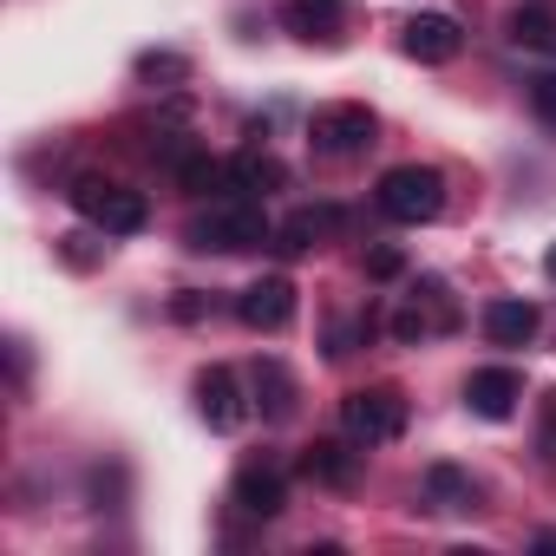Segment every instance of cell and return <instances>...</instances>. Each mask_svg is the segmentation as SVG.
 I'll list each match as a JSON object with an SVG mask.
<instances>
[{
    "label": "cell",
    "mask_w": 556,
    "mask_h": 556,
    "mask_svg": "<svg viewBox=\"0 0 556 556\" xmlns=\"http://www.w3.org/2000/svg\"><path fill=\"white\" fill-rule=\"evenodd\" d=\"M190 73V60H177V53H144L138 60V79H184Z\"/></svg>",
    "instance_id": "obj_22"
},
{
    "label": "cell",
    "mask_w": 556,
    "mask_h": 556,
    "mask_svg": "<svg viewBox=\"0 0 556 556\" xmlns=\"http://www.w3.org/2000/svg\"><path fill=\"white\" fill-rule=\"evenodd\" d=\"M341 432L354 445H387L406 432V393L400 387H361L341 400Z\"/></svg>",
    "instance_id": "obj_3"
},
{
    "label": "cell",
    "mask_w": 556,
    "mask_h": 556,
    "mask_svg": "<svg viewBox=\"0 0 556 556\" xmlns=\"http://www.w3.org/2000/svg\"><path fill=\"white\" fill-rule=\"evenodd\" d=\"M543 268H549V275H556V242H549V255H543Z\"/></svg>",
    "instance_id": "obj_26"
},
{
    "label": "cell",
    "mask_w": 556,
    "mask_h": 556,
    "mask_svg": "<svg viewBox=\"0 0 556 556\" xmlns=\"http://www.w3.org/2000/svg\"><path fill=\"white\" fill-rule=\"evenodd\" d=\"M229 177H236V190H262V197L289 184V170L275 164L268 151H242V157H229Z\"/></svg>",
    "instance_id": "obj_18"
},
{
    "label": "cell",
    "mask_w": 556,
    "mask_h": 556,
    "mask_svg": "<svg viewBox=\"0 0 556 556\" xmlns=\"http://www.w3.org/2000/svg\"><path fill=\"white\" fill-rule=\"evenodd\" d=\"M255 400H262V413L282 426V419H295V374L282 367V361H255Z\"/></svg>",
    "instance_id": "obj_13"
},
{
    "label": "cell",
    "mask_w": 556,
    "mask_h": 556,
    "mask_svg": "<svg viewBox=\"0 0 556 556\" xmlns=\"http://www.w3.org/2000/svg\"><path fill=\"white\" fill-rule=\"evenodd\" d=\"M197 413H203L210 432H236L249 419V400H242V387H236L229 367H203L197 374Z\"/></svg>",
    "instance_id": "obj_8"
},
{
    "label": "cell",
    "mask_w": 556,
    "mask_h": 556,
    "mask_svg": "<svg viewBox=\"0 0 556 556\" xmlns=\"http://www.w3.org/2000/svg\"><path fill=\"white\" fill-rule=\"evenodd\" d=\"M406 53H413L419 66H445V60L465 53V27H458L452 14H413V21H406Z\"/></svg>",
    "instance_id": "obj_10"
},
{
    "label": "cell",
    "mask_w": 556,
    "mask_h": 556,
    "mask_svg": "<svg viewBox=\"0 0 556 556\" xmlns=\"http://www.w3.org/2000/svg\"><path fill=\"white\" fill-rule=\"evenodd\" d=\"M308 144L321 157H354V151L374 144V112L367 105H321L315 125H308Z\"/></svg>",
    "instance_id": "obj_5"
},
{
    "label": "cell",
    "mask_w": 556,
    "mask_h": 556,
    "mask_svg": "<svg viewBox=\"0 0 556 556\" xmlns=\"http://www.w3.org/2000/svg\"><path fill=\"white\" fill-rule=\"evenodd\" d=\"M510 40L530 53H556V14L549 8H517L510 14Z\"/></svg>",
    "instance_id": "obj_19"
},
{
    "label": "cell",
    "mask_w": 556,
    "mask_h": 556,
    "mask_svg": "<svg viewBox=\"0 0 556 556\" xmlns=\"http://www.w3.org/2000/svg\"><path fill=\"white\" fill-rule=\"evenodd\" d=\"M530 112L556 131V73H536V79H530Z\"/></svg>",
    "instance_id": "obj_21"
},
{
    "label": "cell",
    "mask_w": 556,
    "mask_h": 556,
    "mask_svg": "<svg viewBox=\"0 0 556 556\" xmlns=\"http://www.w3.org/2000/svg\"><path fill=\"white\" fill-rule=\"evenodd\" d=\"M426 497H432L439 510H465V504H471V478H465L458 465H432V471H426Z\"/></svg>",
    "instance_id": "obj_20"
},
{
    "label": "cell",
    "mask_w": 556,
    "mask_h": 556,
    "mask_svg": "<svg viewBox=\"0 0 556 556\" xmlns=\"http://www.w3.org/2000/svg\"><path fill=\"white\" fill-rule=\"evenodd\" d=\"M536 445H543V458L556 465V393H543V432H536Z\"/></svg>",
    "instance_id": "obj_24"
},
{
    "label": "cell",
    "mask_w": 556,
    "mask_h": 556,
    "mask_svg": "<svg viewBox=\"0 0 556 556\" xmlns=\"http://www.w3.org/2000/svg\"><path fill=\"white\" fill-rule=\"evenodd\" d=\"M289 27L302 34V40H334V27H341V0H289Z\"/></svg>",
    "instance_id": "obj_17"
},
{
    "label": "cell",
    "mask_w": 556,
    "mask_h": 556,
    "mask_svg": "<svg viewBox=\"0 0 556 556\" xmlns=\"http://www.w3.org/2000/svg\"><path fill=\"white\" fill-rule=\"evenodd\" d=\"M275 236V223L262 216V203H216L210 216H197L190 223V249H223V255H236V249H255V242H268Z\"/></svg>",
    "instance_id": "obj_4"
},
{
    "label": "cell",
    "mask_w": 556,
    "mask_h": 556,
    "mask_svg": "<svg viewBox=\"0 0 556 556\" xmlns=\"http://www.w3.org/2000/svg\"><path fill=\"white\" fill-rule=\"evenodd\" d=\"M302 471H308L315 484H334V491H348V484L361 478V452H348L341 439H315V445L302 452Z\"/></svg>",
    "instance_id": "obj_12"
},
{
    "label": "cell",
    "mask_w": 556,
    "mask_h": 556,
    "mask_svg": "<svg viewBox=\"0 0 556 556\" xmlns=\"http://www.w3.org/2000/svg\"><path fill=\"white\" fill-rule=\"evenodd\" d=\"M177 184H184L190 197H223V190H236V177H229V164H223V157H203V151H190V157H177Z\"/></svg>",
    "instance_id": "obj_16"
},
{
    "label": "cell",
    "mask_w": 556,
    "mask_h": 556,
    "mask_svg": "<svg viewBox=\"0 0 556 556\" xmlns=\"http://www.w3.org/2000/svg\"><path fill=\"white\" fill-rule=\"evenodd\" d=\"M536 334V308L530 302H491L484 308V341L491 348H523Z\"/></svg>",
    "instance_id": "obj_14"
},
{
    "label": "cell",
    "mask_w": 556,
    "mask_h": 556,
    "mask_svg": "<svg viewBox=\"0 0 556 556\" xmlns=\"http://www.w3.org/2000/svg\"><path fill=\"white\" fill-rule=\"evenodd\" d=\"M536 549H556V530H536Z\"/></svg>",
    "instance_id": "obj_25"
},
{
    "label": "cell",
    "mask_w": 556,
    "mask_h": 556,
    "mask_svg": "<svg viewBox=\"0 0 556 556\" xmlns=\"http://www.w3.org/2000/svg\"><path fill=\"white\" fill-rule=\"evenodd\" d=\"M73 210L86 223H99L105 236H138L151 223V203L144 190H125V184H105V177H79L73 184Z\"/></svg>",
    "instance_id": "obj_1"
},
{
    "label": "cell",
    "mask_w": 556,
    "mask_h": 556,
    "mask_svg": "<svg viewBox=\"0 0 556 556\" xmlns=\"http://www.w3.org/2000/svg\"><path fill=\"white\" fill-rule=\"evenodd\" d=\"M452 328H458V308H452L445 282H432V275L413 289V308L393 315V334H400V341H426V334H452Z\"/></svg>",
    "instance_id": "obj_7"
},
{
    "label": "cell",
    "mask_w": 556,
    "mask_h": 556,
    "mask_svg": "<svg viewBox=\"0 0 556 556\" xmlns=\"http://www.w3.org/2000/svg\"><path fill=\"white\" fill-rule=\"evenodd\" d=\"M328 229H341V210H295L282 229H275V249H282V255H308Z\"/></svg>",
    "instance_id": "obj_15"
},
{
    "label": "cell",
    "mask_w": 556,
    "mask_h": 556,
    "mask_svg": "<svg viewBox=\"0 0 556 556\" xmlns=\"http://www.w3.org/2000/svg\"><path fill=\"white\" fill-rule=\"evenodd\" d=\"M249 517H282L289 510V478L275 471L268 458H249L242 471H236V491H229Z\"/></svg>",
    "instance_id": "obj_9"
},
{
    "label": "cell",
    "mask_w": 556,
    "mask_h": 556,
    "mask_svg": "<svg viewBox=\"0 0 556 556\" xmlns=\"http://www.w3.org/2000/svg\"><path fill=\"white\" fill-rule=\"evenodd\" d=\"M380 210L393 216V223H432L439 210H445V177L432 170V164H400V170H387L380 177Z\"/></svg>",
    "instance_id": "obj_2"
},
{
    "label": "cell",
    "mask_w": 556,
    "mask_h": 556,
    "mask_svg": "<svg viewBox=\"0 0 556 556\" xmlns=\"http://www.w3.org/2000/svg\"><path fill=\"white\" fill-rule=\"evenodd\" d=\"M367 275L374 282H393V275H406V255L400 249H367Z\"/></svg>",
    "instance_id": "obj_23"
},
{
    "label": "cell",
    "mask_w": 556,
    "mask_h": 556,
    "mask_svg": "<svg viewBox=\"0 0 556 556\" xmlns=\"http://www.w3.org/2000/svg\"><path fill=\"white\" fill-rule=\"evenodd\" d=\"M236 315H242V328H255V334H282V328L295 321V282H289V275H262V282H249V289L236 295Z\"/></svg>",
    "instance_id": "obj_6"
},
{
    "label": "cell",
    "mask_w": 556,
    "mask_h": 556,
    "mask_svg": "<svg viewBox=\"0 0 556 556\" xmlns=\"http://www.w3.org/2000/svg\"><path fill=\"white\" fill-rule=\"evenodd\" d=\"M517 400H523V380H517L510 367H478V374L465 380V406H471L478 419H510Z\"/></svg>",
    "instance_id": "obj_11"
}]
</instances>
